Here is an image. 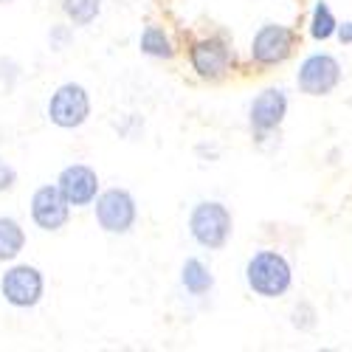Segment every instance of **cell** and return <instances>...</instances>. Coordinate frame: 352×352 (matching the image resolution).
<instances>
[{
	"label": "cell",
	"instance_id": "6da1fadb",
	"mask_svg": "<svg viewBox=\"0 0 352 352\" xmlns=\"http://www.w3.org/2000/svg\"><path fill=\"white\" fill-rule=\"evenodd\" d=\"M245 285L259 299H279L293 285V268L285 254L262 248L245 262Z\"/></svg>",
	"mask_w": 352,
	"mask_h": 352
},
{
	"label": "cell",
	"instance_id": "7a4b0ae2",
	"mask_svg": "<svg viewBox=\"0 0 352 352\" xmlns=\"http://www.w3.org/2000/svg\"><path fill=\"white\" fill-rule=\"evenodd\" d=\"M189 234H192V240L206 251L226 248L234 234V217H231L228 206L220 200H200L189 214Z\"/></svg>",
	"mask_w": 352,
	"mask_h": 352
},
{
	"label": "cell",
	"instance_id": "3957f363",
	"mask_svg": "<svg viewBox=\"0 0 352 352\" xmlns=\"http://www.w3.org/2000/svg\"><path fill=\"white\" fill-rule=\"evenodd\" d=\"M299 45V34L293 32L290 25H282V23H265L256 28V34L251 40V48H248V56L256 68H279L285 65L293 51Z\"/></svg>",
	"mask_w": 352,
	"mask_h": 352
},
{
	"label": "cell",
	"instance_id": "277c9868",
	"mask_svg": "<svg viewBox=\"0 0 352 352\" xmlns=\"http://www.w3.org/2000/svg\"><path fill=\"white\" fill-rule=\"evenodd\" d=\"M189 65L200 79L220 82L237 65V54L223 34H209L189 45Z\"/></svg>",
	"mask_w": 352,
	"mask_h": 352
},
{
	"label": "cell",
	"instance_id": "5b68a950",
	"mask_svg": "<svg viewBox=\"0 0 352 352\" xmlns=\"http://www.w3.org/2000/svg\"><path fill=\"white\" fill-rule=\"evenodd\" d=\"M91 110H94L91 94H87L85 85H79V82L60 85L45 104L48 122L60 130H79L87 119H91Z\"/></svg>",
	"mask_w": 352,
	"mask_h": 352
},
{
	"label": "cell",
	"instance_id": "8992f818",
	"mask_svg": "<svg viewBox=\"0 0 352 352\" xmlns=\"http://www.w3.org/2000/svg\"><path fill=\"white\" fill-rule=\"evenodd\" d=\"M94 214L104 234H119V237H124L138 223V203L127 189L113 186V189L99 192V197L94 200Z\"/></svg>",
	"mask_w": 352,
	"mask_h": 352
},
{
	"label": "cell",
	"instance_id": "52a82bcc",
	"mask_svg": "<svg viewBox=\"0 0 352 352\" xmlns=\"http://www.w3.org/2000/svg\"><path fill=\"white\" fill-rule=\"evenodd\" d=\"M0 296L17 310H32L45 296V276L37 265H12L0 276Z\"/></svg>",
	"mask_w": 352,
	"mask_h": 352
},
{
	"label": "cell",
	"instance_id": "ba28073f",
	"mask_svg": "<svg viewBox=\"0 0 352 352\" xmlns=\"http://www.w3.org/2000/svg\"><path fill=\"white\" fill-rule=\"evenodd\" d=\"M341 63L327 51H316L305 56L299 71H296V85L305 96H330L341 85Z\"/></svg>",
	"mask_w": 352,
	"mask_h": 352
},
{
	"label": "cell",
	"instance_id": "9c48e42d",
	"mask_svg": "<svg viewBox=\"0 0 352 352\" xmlns=\"http://www.w3.org/2000/svg\"><path fill=\"white\" fill-rule=\"evenodd\" d=\"M71 209L74 206L68 203V197L60 192L56 184H45L32 195V220L40 231L54 234V231L65 228L68 220H71Z\"/></svg>",
	"mask_w": 352,
	"mask_h": 352
},
{
	"label": "cell",
	"instance_id": "30bf717a",
	"mask_svg": "<svg viewBox=\"0 0 352 352\" xmlns=\"http://www.w3.org/2000/svg\"><path fill=\"white\" fill-rule=\"evenodd\" d=\"M287 116V94L282 87H265L248 107V124L256 138L276 133Z\"/></svg>",
	"mask_w": 352,
	"mask_h": 352
},
{
	"label": "cell",
	"instance_id": "8fae6325",
	"mask_svg": "<svg viewBox=\"0 0 352 352\" xmlns=\"http://www.w3.org/2000/svg\"><path fill=\"white\" fill-rule=\"evenodd\" d=\"M56 186H60V192L68 197L74 209H82V206H91L99 197V175L87 164H71L60 172Z\"/></svg>",
	"mask_w": 352,
	"mask_h": 352
},
{
	"label": "cell",
	"instance_id": "7c38bea8",
	"mask_svg": "<svg viewBox=\"0 0 352 352\" xmlns=\"http://www.w3.org/2000/svg\"><path fill=\"white\" fill-rule=\"evenodd\" d=\"M138 48H141L144 56H153V60H172V56L178 54L175 51V43H172L169 32L158 23H146L144 25V32L138 37Z\"/></svg>",
	"mask_w": 352,
	"mask_h": 352
},
{
	"label": "cell",
	"instance_id": "4fadbf2b",
	"mask_svg": "<svg viewBox=\"0 0 352 352\" xmlns=\"http://www.w3.org/2000/svg\"><path fill=\"white\" fill-rule=\"evenodd\" d=\"M181 285L186 287V293H192V296H206V293L214 287V276L203 259L189 256L181 268Z\"/></svg>",
	"mask_w": 352,
	"mask_h": 352
},
{
	"label": "cell",
	"instance_id": "5bb4252c",
	"mask_svg": "<svg viewBox=\"0 0 352 352\" xmlns=\"http://www.w3.org/2000/svg\"><path fill=\"white\" fill-rule=\"evenodd\" d=\"M25 248V231L14 217H0V262H14Z\"/></svg>",
	"mask_w": 352,
	"mask_h": 352
},
{
	"label": "cell",
	"instance_id": "9a60e30c",
	"mask_svg": "<svg viewBox=\"0 0 352 352\" xmlns=\"http://www.w3.org/2000/svg\"><path fill=\"white\" fill-rule=\"evenodd\" d=\"M336 34H338V20H336L333 9H330L327 0H318L313 6V14H310V37L318 43H327Z\"/></svg>",
	"mask_w": 352,
	"mask_h": 352
},
{
	"label": "cell",
	"instance_id": "2e32d148",
	"mask_svg": "<svg viewBox=\"0 0 352 352\" xmlns=\"http://www.w3.org/2000/svg\"><path fill=\"white\" fill-rule=\"evenodd\" d=\"M63 14L74 28H85L102 14V0H63Z\"/></svg>",
	"mask_w": 352,
	"mask_h": 352
},
{
	"label": "cell",
	"instance_id": "e0dca14e",
	"mask_svg": "<svg viewBox=\"0 0 352 352\" xmlns=\"http://www.w3.org/2000/svg\"><path fill=\"white\" fill-rule=\"evenodd\" d=\"M290 324L296 327L299 333H313L316 324H318V313H316V307H313L310 302H299L296 307H293V313H290Z\"/></svg>",
	"mask_w": 352,
	"mask_h": 352
},
{
	"label": "cell",
	"instance_id": "ac0fdd59",
	"mask_svg": "<svg viewBox=\"0 0 352 352\" xmlns=\"http://www.w3.org/2000/svg\"><path fill=\"white\" fill-rule=\"evenodd\" d=\"M14 186H17V169H14L9 161L0 158V195L12 192Z\"/></svg>",
	"mask_w": 352,
	"mask_h": 352
},
{
	"label": "cell",
	"instance_id": "d6986e66",
	"mask_svg": "<svg viewBox=\"0 0 352 352\" xmlns=\"http://www.w3.org/2000/svg\"><path fill=\"white\" fill-rule=\"evenodd\" d=\"M71 40V25H54L51 28V34H48V45L51 51H63Z\"/></svg>",
	"mask_w": 352,
	"mask_h": 352
},
{
	"label": "cell",
	"instance_id": "ffe728a7",
	"mask_svg": "<svg viewBox=\"0 0 352 352\" xmlns=\"http://www.w3.org/2000/svg\"><path fill=\"white\" fill-rule=\"evenodd\" d=\"M338 43L341 45H352V20H346V23H338Z\"/></svg>",
	"mask_w": 352,
	"mask_h": 352
},
{
	"label": "cell",
	"instance_id": "44dd1931",
	"mask_svg": "<svg viewBox=\"0 0 352 352\" xmlns=\"http://www.w3.org/2000/svg\"><path fill=\"white\" fill-rule=\"evenodd\" d=\"M9 3H14V0H0V6H9Z\"/></svg>",
	"mask_w": 352,
	"mask_h": 352
},
{
	"label": "cell",
	"instance_id": "7402d4cb",
	"mask_svg": "<svg viewBox=\"0 0 352 352\" xmlns=\"http://www.w3.org/2000/svg\"><path fill=\"white\" fill-rule=\"evenodd\" d=\"M296 3H299V0H296Z\"/></svg>",
	"mask_w": 352,
	"mask_h": 352
}]
</instances>
